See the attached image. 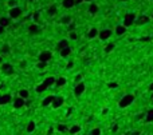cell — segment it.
Returning <instances> with one entry per match:
<instances>
[{"label": "cell", "mask_w": 153, "mask_h": 135, "mask_svg": "<svg viewBox=\"0 0 153 135\" xmlns=\"http://www.w3.org/2000/svg\"><path fill=\"white\" fill-rule=\"evenodd\" d=\"M133 102H134V95L128 94V95H125L124 98H122L121 101L118 102V107H120V108H125V107L130 106Z\"/></svg>", "instance_id": "cell-1"}, {"label": "cell", "mask_w": 153, "mask_h": 135, "mask_svg": "<svg viewBox=\"0 0 153 135\" xmlns=\"http://www.w3.org/2000/svg\"><path fill=\"white\" fill-rule=\"evenodd\" d=\"M136 17H137V15L134 14V12H129V14H126L124 16V23H122V26H124L125 28L133 26V24H134V20H136Z\"/></svg>", "instance_id": "cell-2"}, {"label": "cell", "mask_w": 153, "mask_h": 135, "mask_svg": "<svg viewBox=\"0 0 153 135\" xmlns=\"http://www.w3.org/2000/svg\"><path fill=\"white\" fill-rule=\"evenodd\" d=\"M9 14V19H19V17L22 16V14H23V11H22L20 7H12V8H9L8 11Z\"/></svg>", "instance_id": "cell-3"}, {"label": "cell", "mask_w": 153, "mask_h": 135, "mask_svg": "<svg viewBox=\"0 0 153 135\" xmlns=\"http://www.w3.org/2000/svg\"><path fill=\"white\" fill-rule=\"evenodd\" d=\"M39 62H44V63H49L50 60L52 59V52L51 51H42L38 56Z\"/></svg>", "instance_id": "cell-4"}, {"label": "cell", "mask_w": 153, "mask_h": 135, "mask_svg": "<svg viewBox=\"0 0 153 135\" xmlns=\"http://www.w3.org/2000/svg\"><path fill=\"white\" fill-rule=\"evenodd\" d=\"M85 90H86L85 83H83V82H79V83H77V84H75V87H74V95L79 98V96H81V95L85 92Z\"/></svg>", "instance_id": "cell-5"}, {"label": "cell", "mask_w": 153, "mask_h": 135, "mask_svg": "<svg viewBox=\"0 0 153 135\" xmlns=\"http://www.w3.org/2000/svg\"><path fill=\"white\" fill-rule=\"evenodd\" d=\"M150 22V17L148 15H140V16L136 17V20H134V24L136 26H144V24L149 23Z\"/></svg>", "instance_id": "cell-6"}, {"label": "cell", "mask_w": 153, "mask_h": 135, "mask_svg": "<svg viewBox=\"0 0 153 135\" xmlns=\"http://www.w3.org/2000/svg\"><path fill=\"white\" fill-rule=\"evenodd\" d=\"M63 103H65L63 96H54V101H52V103H51V107L57 110V108H59V107L63 106Z\"/></svg>", "instance_id": "cell-7"}, {"label": "cell", "mask_w": 153, "mask_h": 135, "mask_svg": "<svg viewBox=\"0 0 153 135\" xmlns=\"http://www.w3.org/2000/svg\"><path fill=\"white\" fill-rule=\"evenodd\" d=\"M112 35H113V31H112V29H109V28L102 29V31H98V37L101 39V40H107Z\"/></svg>", "instance_id": "cell-8"}, {"label": "cell", "mask_w": 153, "mask_h": 135, "mask_svg": "<svg viewBox=\"0 0 153 135\" xmlns=\"http://www.w3.org/2000/svg\"><path fill=\"white\" fill-rule=\"evenodd\" d=\"M28 32L31 35H38V34H41L42 32V28L39 26H38L36 23H32L28 26Z\"/></svg>", "instance_id": "cell-9"}, {"label": "cell", "mask_w": 153, "mask_h": 135, "mask_svg": "<svg viewBox=\"0 0 153 135\" xmlns=\"http://www.w3.org/2000/svg\"><path fill=\"white\" fill-rule=\"evenodd\" d=\"M1 71H3L6 75H12L14 74V67H12V64H9V63H3L1 64Z\"/></svg>", "instance_id": "cell-10"}, {"label": "cell", "mask_w": 153, "mask_h": 135, "mask_svg": "<svg viewBox=\"0 0 153 135\" xmlns=\"http://www.w3.org/2000/svg\"><path fill=\"white\" fill-rule=\"evenodd\" d=\"M71 22H73V16H71V15H63V16L59 19V23L63 24V26H69Z\"/></svg>", "instance_id": "cell-11"}, {"label": "cell", "mask_w": 153, "mask_h": 135, "mask_svg": "<svg viewBox=\"0 0 153 135\" xmlns=\"http://www.w3.org/2000/svg\"><path fill=\"white\" fill-rule=\"evenodd\" d=\"M70 42L67 40V39H62V40H59V43L57 44V50L58 51H62L63 48H67V47H70Z\"/></svg>", "instance_id": "cell-12"}, {"label": "cell", "mask_w": 153, "mask_h": 135, "mask_svg": "<svg viewBox=\"0 0 153 135\" xmlns=\"http://www.w3.org/2000/svg\"><path fill=\"white\" fill-rule=\"evenodd\" d=\"M24 104H26L24 99L19 98V96H16V98L14 99V107L15 108H22V107H24Z\"/></svg>", "instance_id": "cell-13"}, {"label": "cell", "mask_w": 153, "mask_h": 135, "mask_svg": "<svg viewBox=\"0 0 153 135\" xmlns=\"http://www.w3.org/2000/svg\"><path fill=\"white\" fill-rule=\"evenodd\" d=\"M11 99L12 98L9 94H0V104H8Z\"/></svg>", "instance_id": "cell-14"}, {"label": "cell", "mask_w": 153, "mask_h": 135, "mask_svg": "<svg viewBox=\"0 0 153 135\" xmlns=\"http://www.w3.org/2000/svg\"><path fill=\"white\" fill-rule=\"evenodd\" d=\"M98 9H99V7L97 6V4L93 1V3H90L89 4V8H87V12H89L90 15H95L97 12H98Z\"/></svg>", "instance_id": "cell-15"}, {"label": "cell", "mask_w": 153, "mask_h": 135, "mask_svg": "<svg viewBox=\"0 0 153 135\" xmlns=\"http://www.w3.org/2000/svg\"><path fill=\"white\" fill-rule=\"evenodd\" d=\"M62 6H63V8L70 9L75 7V0H62Z\"/></svg>", "instance_id": "cell-16"}, {"label": "cell", "mask_w": 153, "mask_h": 135, "mask_svg": "<svg viewBox=\"0 0 153 135\" xmlns=\"http://www.w3.org/2000/svg\"><path fill=\"white\" fill-rule=\"evenodd\" d=\"M54 96L55 95H49V96H46V98L42 101V106L43 107H47V106H51L52 101H54Z\"/></svg>", "instance_id": "cell-17"}, {"label": "cell", "mask_w": 153, "mask_h": 135, "mask_svg": "<svg viewBox=\"0 0 153 135\" xmlns=\"http://www.w3.org/2000/svg\"><path fill=\"white\" fill-rule=\"evenodd\" d=\"M125 32H126V28H125L122 24H120V26H117L116 28H114V34H116L117 36H122Z\"/></svg>", "instance_id": "cell-18"}, {"label": "cell", "mask_w": 153, "mask_h": 135, "mask_svg": "<svg viewBox=\"0 0 153 135\" xmlns=\"http://www.w3.org/2000/svg\"><path fill=\"white\" fill-rule=\"evenodd\" d=\"M57 14H58V7L55 6V4H52V6H50L47 8V15L49 16H55Z\"/></svg>", "instance_id": "cell-19"}, {"label": "cell", "mask_w": 153, "mask_h": 135, "mask_svg": "<svg viewBox=\"0 0 153 135\" xmlns=\"http://www.w3.org/2000/svg\"><path fill=\"white\" fill-rule=\"evenodd\" d=\"M9 24H11V19H9V17H6V16L0 17V27L6 28V27H8Z\"/></svg>", "instance_id": "cell-20"}, {"label": "cell", "mask_w": 153, "mask_h": 135, "mask_svg": "<svg viewBox=\"0 0 153 135\" xmlns=\"http://www.w3.org/2000/svg\"><path fill=\"white\" fill-rule=\"evenodd\" d=\"M98 36V29L95 28V27H93V28L89 29V32H87V37L89 39H94V37Z\"/></svg>", "instance_id": "cell-21"}, {"label": "cell", "mask_w": 153, "mask_h": 135, "mask_svg": "<svg viewBox=\"0 0 153 135\" xmlns=\"http://www.w3.org/2000/svg\"><path fill=\"white\" fill-rule=\"evenodd\" d=\"M54 83H55V78H54V76H49V78H46V79H44V82H43V84L47 87V88H49L50 86H54Z\"/></svg>", "instance_id": "cell-22"}, {"label": "cell", "mask_w": 153, "mask_h": 135, "mask_svg": "<svg viewBox=\"0 0 153 135\" xmlns=\"http://www.w3.org/2000/svg\"><path fill=\"white\" fill-rule=\"evenodd\" d=\"M145 122H148V123L153 122V108L148 110V112L145 114Z\"/></svg>", "instance_id": "cell-23"}, {"label": "cell", "mask_w": 153, "mask_h": 135, "mask_svg": "<svg viewBox=\"0 0 153 135\" xmlns=\"http://www.w3.org/2000/svg\"><path fill=\"white\" fill-rule=\"evenodd\" d=\"M66 79L65 78H58V79H55V83H54V86H57V87H63L65 84H66Z\"/></svg>", "instance_id": "cell-24"}, {"label": "cell", "mask_w": 153, "mask_h": 135, "mask_svg": "<svg viewBox=\"0 0 153 135\" xmlns=\"http://www.w3.org/2000/svg\"><path fill=\"white\" fill-rule=\"evenodd\" d=\"M28 96H30L28 90H20V91H19V98H22V99H24V101H26Z\"/></svg>", "instance_id": "cell-25"}, {"label": "cell", "mask_w": 153, "mask_h": 135, "mask_svg": "<svg viewBox=\"0 0 153 135\" xmlns=\"http://www.w3.org/2000/svg\"><path fill=\"white\" fill-rule=\"evenodd\" d=\"M59 54H61L62 57H67L70 54H71V48H70V47H67V48H63L62 51H59Z\"/></svg>", "instance_id": "cell-26"}, {"label": "cell", "mask_w": 153, "mask_h": 135, "mask_svg": "<svg viewBox=\"0 0 153 135\" xmlns=\"http://www.w3.org/2000/svg\"><path fill=\"white\" fill-rule=\"evenodd\" d=\"M69 131H70V134H78V132L81 131V127H79L78 124H74V126H71L69 129Z\"/></svg>", "instance_id": "cell-27"}, {"label": "cell", "mask_w": 153, "mask_h": 135, "mask_svg": "<svg viewBox=\"0 0 153 135\" xmlns=\"http://www.w3.org/2000/svg\"><path fill=\"white\" fill-rule=\"evenodd\" d=\"M35 127H36V124H35L34 121H31L28 124H27V132H32L35 130Z\"/></svg>", "instance_id": "cell-28"}, {"label": "cell", "mask_w": 153, "mask_h": 135, "mask_svg": "<svg viewBox=\"0 0 153 135\" xmlns=\"http://www.w3.org/2000/svg\"><path fill=\"white\" fill-rule=\"evenodd\" d=\"M57 130H58L59 132H66L67 130H69V127L66 126V124H58V126H57Z\"/></svg>", "instance_id": "cell-29"}, {"label": "cell", "mask_w": 153, "mask_h": 135, "mask_svg": "<svg viewBox=\"0 0 153 135\" xmlns=\"http://www.w3.org/2000/svg\"><path fill=\"white\" fill-rule=\"evenodd\" d=\"M35 90H36V92H44L47 90V87L44 86L43 83H41L39 86H36V88H35Z\"/></svg>", "instance_id": "cell-30"}, {"label": "cell", "mask_w": 153, "mask_h": 135, "mask_svg": "<svg viewBox=\"0 0 153 135\" xmlns=\"http://www.w3.org/2000/svg\"><path fill=\"white\" fill-rule=\"evenodd\" d=\"M114 47H116V46H114V43H109L106 47H105V52H106V54H109L110 51H113V50H114Z\"/></svg>", "instance_id": "cell-31"}, {"label": "cell", "mask_w": 153, "mask_h": 135, "mask_svg": "<svg viewBox=\"0 0 153 135\" xmlns=\"http://www.w3.org/2000/svg\"><path fill=\"white\" fill-rule=\"evenodd\" d=\"M69 37H70V40H77V39H78V35H77L75 31H73V32H69Z\"/></svg>", "instance_id": "cell-32"}, {"label": "cell", "mask_w": 153, "mask_h": 135, "mask_svg": "<svg viewBox=\"0 0 153 135\" xmlns=\"http://www.w3.org/2000/svg\"><path fill=\"white\" fill-rule=\"evenodd\" d=\"M36 67H38L39 70H44V68L47 67V63H44V62H38Z\"/></svg>", "instance_id": "cell-33"}, {"label": "cell", "mask_w": 153, "mask_h": 135, "mask_svg": "<svg viewBox=\"0 0 153 135\" xmlns=\"http://www.w3.org/2000/svg\"><path fill=\"white\" fill-rule=\"evenodd\" d=\"M8 52H9V46L8 44H4L1 47V54H8Z\"/></svg>", "instance_id": "cell-34"}, {"label": "cell", "mask_w": 153, "mask_h": 135, "mask_svg": "<svg viewBox=\"0 0 153 135\" xmlns=\"http://www.w3.org/2000/svg\"><path fill=\"white\" fill-rule=\"evenodd\" d=\"M67 29H69V32H73V31H75V23L74 22H71V23L67 26Z\"/></svg>", "instance_id": "cell-35"}, {"label": "cell", "mask_w": 153, "mask_h": 135, "mask_svg": "<svg viewBox=\"0 0 153 135\" xmlns=\"http://www.w3.org/2000/svg\"><path fill=\"white\" fill-rule=\"evenodd\" d=\"M39 16H41V14H39V11H35L34 12V22L38 24V22H39Z\"/></svg>", "instance_id": "cell-36"}, {"label": "cell", "mask_w": 153, "mask_h": 135, "mask_svg": "<svg viewBox=\"0 0 153 135\" xmlns=\"http://www.w3.org/2000/svg\"><path fill=\"white\" fill-rule=\"evenodd\" d=\"M89 135H101V130L99 129H93Z\"/></svg>", "instance_id": "cell-37"}, {"label": "cell", "mask_w": 153, "mask_h": 135, "mask_svg": "<svg viewBox=\"0 0 153 135\" xmlns=\"http://www.w3.org/2000/svg\"><path fill=\"white\" fill-rule=\"evenodd\" d=\"M107 87H109V88H117L118 83H117V82H110V83L107 84Z\"/></svg>", "instance_id": "cell-38"}, {"label": "cell", "mask_w": 153, "mask_h": 135, "mask_svg": "<svg viewBox=\"0 0 153 135\" xmlns=\"http://www.w3.org/2000/svg\"><path fill=\"white\" fill-rule=\"evenodd\" d=\"M8 6H9V8H12V7H16L17 6V1H16V0H9Z\"/></svg>", "instance_id": "cell-39"}, {"label": "cell", "mask_w": 153, "mask_h": 135, "mask_svg": "<svg viewBox=\"0 0 153 135\" xmlns=\"http://www.w3.org/2000/svg\"><path fill=\"white\" fill-rule=\"evenodd\" d=\"M81 80H82V75L81 74L77 75V76H75V83H79Z\"/></svg>", "instance_id": "cell-40"}, {"label": "cell", "mask_w": 153, "mask_h": 135, "mask_svg": "<svg viewBox=\"0 0 153 135\" xmlns=\"http://www.w3.org/2000/svg\"><path fill=\"white\" fill-rule=\"evenodd\" d=\"M73 67H74V63H73V62H69V63H67V66H66V68L70 70V68H73Z\"/></svg>", "instance_id": "cell-41"}, {"label": "cell", "mask_w": 153, "mask_h": 135, "mask_svg": "<svg viewBox=\"0 0 153 135\" xmlns=\"http://www.w3.org/2000/svg\"><path fill=\"white\" fill-rule=\"evenodd\" d=\"M112 131H113V132L118 131V124H114V126H112Z\"/></svg>", "instance_id": "cell-42"}, {"label": "cell", "mask_w": 153, "mask_h": 135, "mask_svg": "<svg viewBox=\"0 0 153 135\" xmlns=\"http://www.w3.org/2000/svg\"><path fill=\"white\" fill-rule=\"evenodd\" d=\"M142 116H145V112H142V114H140V115H137V121H140V119H142Z\"/></svg>", "instance_id": "cell-43"}, {"label": "cell", "mask_w": 153, "mask_h": 135, "mask_svg": "<svg viewBox=\"0 0 153 135\" xmlns=\"http://www.w3.org/2000/svg\"><path fill=\"white\" fill-rule=\"evenodd\" d=\"M129 135H140V131H133V132H129Z\"/></svg>", "instance_id": "cell-44"}, {"label": "cell", "mask_w": 153, "mask_h": 135, "mask_svg": "<svg viewBox=\"0 0 153 135\" xmlns=\"http://www.w3.org/2000/svg\"><path fill=\"white\" fill-rule=\"evenodd\" d=\"M52 131H54V129H52V127H51V129H50L49 131H47V135H51V134H52Z\"/></svg>", "instance_id": "cell-45"}, {"label": "cell", "mask_w": 153, "mask_h": 135, "mask_svg": "<svg viewBox=\"0 0 153 135\" xmlns=\"http://www.w3.org/2000/svg\"><path fill=\"white\" fill-rule=\"evenodd\" d=\"M83 0H75V6H78V4H81Z\"/></svg>", "instance_id": "cell-46"}, {"label": "cell", "mask_w": 153, "mask_h": 135, "mask_svg": "<svg viewBox=\"0 0 153 135\" xmlns=\"http://www.w3.org/2000/svg\"><path fill=\"white\" fill-rule=\"evenodd\" d=\"M149 40H150L149 37H142V39H141V42H149Z\"/></svg>", "instance_id": "cell-47"}, {"label": "cell", "mask_w": 153, "mask_h": 135, "mask_svg": "<svg viewBox=\"0 0 153 135\" xmlns=\"http://www.w3.org/2000/svg\"><path fill=\"white\" fill-rule=\"evenodd\" d=\"M149 91H152V92H153V83H150V86H149Z\"/></svg>", "instance_id": "cell-48"}, {"label": "cell", "mask_w": 153, "mask_h": 135, "mask_svg": "<svg viewBox=\"0 0 153 135\" xmlns=\"http://www.w3.org/2000/svg\"><path fill=\"white\" fill-rule=\"evenodd\" d=\"M1 34H4V28H3V27H0V35H1Z\"/></svg>", "instance_id": "cell-49"}, {"label": "cell", "mask_w": 153, "mask_h": 135, "mask_svg": "<svg viewBox=\"0 0 153 135\" xmlns=\"http://www.w3.org/2000/svg\"><path fill=\"white\" fill-rule=\"evenodd\" d=\"M83 1H86V3H93L94 0H83Z\"/></svg>", "instance_id": "cell-50"}, {"label": "cell", "mask_w": 153, "mask_h": 135, "mask_svg": "<svg viewBox=\"0 0 153 135\" xmlns=\"http://www.w3.org/2000/svg\"><path fill=\"white\" fill-rule=\"evenodd\" d=\"M121 1H125V3H126V1H130V0H121Z\"/></svg>", "instance_id": "cell-51"}, {"label": "cell", "mask_w": 153, "mask_h": 135, "mask_svg": "<svg viewBox=\"0 0 153 135\" xmlns=\"http://www.w3.org/2000/svg\"><path fill=\"white\" fill-rule=\"evenodd\" d=\"M1 62H3V59H1V57H0V63H1Z\"/></svg>", "instance_id": "cell-52"}, {"label": "cell", "mask_w": 153, "mask_h": 135, "mask_svg": "<svg viewBox=\"0 0 153 135\" xmlns=\"http://www.w3.org/2000/svg\"><path fill=\"white\" fill-rule=\"evenodd\" d=\"M28 1H30V3H32V1H34V0H28Z\"/></svg>", "instance_id": "cell-53"}, {"label": "cell", "mask_w": 153, "mask_h": 135, "mask_svg": "<svg viewBox=\"0 0 153 135\" xmlns=\"http://www.w3.org/2000/svg\"><path fill=\"white\" fill-rule=\"evenodd\" d=\"M150 19H152V20H153V14H152V17H150Z\"/></svg>", "instance_id": "cell-54"}, {"label": "cell", "mask_w": 153, "mask_h": 135, "mask_svg": "<svg viewBox=\"0 0 153 135\" xmlns=\"http://www.w3.org/2000/svg\"><path fill=\"white\" fill-rule=\"evenodd\" d=\"M152 99H153V94H152Z\"/></svg>", "instance_id": "cell-55"}, {"label": "cell", "mask_w": 153, "mask_h": 135, "mask_svg": "<svg viewBox=\"0 0 153 135\" xmlns=\"http://www.w3.org/2000/svg\"><path fill=\"white\" fill-rule=\"evenodd\" d=\"M125 135H129V134H125Z\"/></svg>", "instance_id": "cell-56"}]
</instances>
